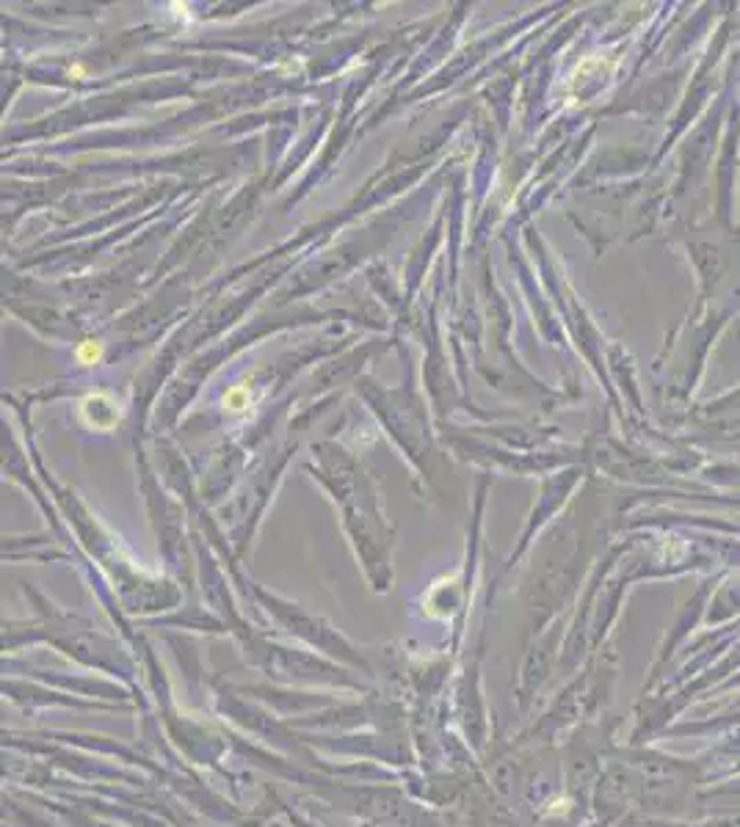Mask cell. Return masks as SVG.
Wrapping results in <instances>:
<instances>
[{
	"mask_svg": "<svg viewBox=\"0 0 740 827\" xmlns=\"http://www.w3.org/2000/svg\"><path fill=\"white\" fill-rule=\"evenodd\" d=\"M102 356H105V348H102V342H97V339H83V342L75 348V359H77L83 367H94V364H100Z\"/></svg>",
	"mask_w": 740,
	"mask_h": 827,
	"instance_id": "obj_1",
	"label": "cell"
},
{
	"mask_svg": "<svg viewBox=\"0 0 740 827\" xmlns=\"http://www.w3.org/2000/svg\"><path fill=\"white\" fill-rule=\"evenodd\" d=\"M224 406H227L230 411H243V408L249 406V392H246L243 386H232V389L224 395Z\"/></svg>",
	"mask_w": 740,
	"mask_h": 827,
	"instance_id": "obj_2",
	"label": "cell"
}]
</instances>
